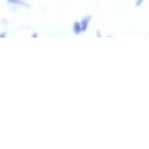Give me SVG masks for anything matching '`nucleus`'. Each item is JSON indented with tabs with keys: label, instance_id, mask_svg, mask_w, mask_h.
Here are the masks:
<instances>
[{
	"label": "nucleus",
	"instance_id": "obj_1",
	"mask_svg": "<svg viewBox=\"0 0 149 149\" xmlns=\"http://www.w3.org/2000/svg\"><path fill=\"white\" fill-rule=\"evenodd\" d=\"M7 4L10 5H14L18 7H24V8H29L31 5L28 3H26L25 0H7Z\"/></svg>",
	"mask_w": 149,
	"mask_h": 149
},
{
	"label": "nucleus",
	"instance_id": "obj_2",
	"mask_svg": "<svg viewBox=\"0 0 149 149\" xmlns=\"http://www.w3.org/2000/svg\"><path fill=\"white\" fill-rule=\"evenodd\" d=\"M91 20H92V15H91V14L85 15V17L81 19L80 24H81V29H82V33H84V32H87V29H88V25H89Z\"/></svg>",
	"mask_w": 149,
	"mask_h": 149
},
{
	"label": "nucleus",
	"instance_id": "obj_3",
	"mask_svg": "<svg viewBox=\"0 0 149 149\" xmlns=\"http://www.w3.org/2000/svg\"><path fill=\"white\" fill-rule=\"evenodd\" d=\"M72 31H73V33L75 34V35H79V34H81V33H82L80 21H75V22L73 24V26H72Z\"/></svg>",
	"mask_w": 149,
	"mask_h": 149
},
{
	"label": "nucleus",
	"instance_id": "obj_4",
	"mask_svg": "<svg viewBox=\"0 0 149 149\" xmlns=\"http://www.w3.org/2000/svg\"><path fill=\"white\" fill-rule=\"evenodd\" d=\"M142 4H143V0H136V1H135V6L136 7H140Z\"/></svg>",
	"mask_w": 149,
	"mask_h": 149
},
{
	"label": "nucleus",
	"instance_id": "obj_5",
	"mask_svg": "<svg viewBox=\"0 0 149 149\" xmlns=\"http://www.w3.org/2000/svg\"><path fill=\"white\" fill-rule=\"evenodd\" d=\"M6 35H7V34H6V32H4V33H1V34H0V38H5Z\"/></svg>",
	"mask_w": 149,
	"mask_h": 149
},
{
	"label": "nucleus",
	"instance_id": "obj_6",
	"mask_svg": "<svg viewBox=\"0 0 149 149\" xmlns=\"http://www.w3.org/2000/svg\"><path fill=\"white\" fill-rule=\"evenodd\" d=\"M96 35L99 36V38H100V36H101V32H100V29H97V31H96Z\"/></svg>",
	"mask_w": 149,
	"mask_h": 149
},
{
	"label": "nucleus",
	"instance_id": "obj_7",
	"mask_svg": "<svg viewBox=\"0 0 149 149\" xmlns=\"http://www.w3.org/2000/svg\"><path fill=\"white\" fill-rule=\"evenodd\" d=\"M32 36H33V38H35V36H38V33H33V35H32Z\"/></svg>",
	"mask_w": 149,
	"mask_h": 149
}]
</instances>
